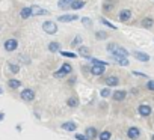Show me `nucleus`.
Listing matches in <instances>:
<instances>
[{
  "label": "nucleus",
  "mask_w": 154,
  "mask_h": 140,
  "mask_svg": "<svg viewBox=\"0 0 154 140\" xmlns=\"http://www.w3.org/2000/svg\"><path fill=\"white\" fill-rule=\"evenodd\" d=\"M72 73V66L68 63V62H65L59 69H57V71H54V79H63V77H66L68 74H71Z\"/></svg>",
  "instance_id": "nucleus-1"
},
{
  "label": "nucleus",
  "mask_w": 154,
  "mask_h": 140,
  "mask_svg": "<svg viewBox=\"0 0 154 140\" xmlns=\"http://www.w3.org/2000/svg\"><path fill=\"white\" fill-rule=\"evenodd\" d=\"M106 48H107V51H109L112 56H116V54H119V56H128V51H127L125 48L119 47V45L115 44V42H110Z\"/></svg>",
  "instance_id": "nucleus-2"
},
{
  "label": "nucleus",
  "mask_w": 154,
  "mask_h": 140,
  "mask_svg": "<svg viewBox=\"0 0 154 140\" xmlns=\"http://www.w3.org/2000/svg\"><path fill=\"white\" fill-rule=\"evenodd\" d=\"M42 30L48 35H54L57 32V24L54 21H44L42 23Z\"/></svg>",
  "instance_id": "nucleus-3"
},
{
  "label": "nucleus",
  "mask_w": 154,
  "mask_h": 140,
  "mask_svg": "<svg viewBox=\"0 0 154 140\" xmlns=\"http://www.w3.org/2000/svg\"><path fill=\"white\" fill-rule=\"evenodd\" d=\"M3 48H5L6 51H15V50L18 48V41L14 39V38H9V39H6V41L3 42Z\"/></svg>",
  "instance_id": "nucleus-4"
},
{
  "label": "nucleus",
  "mask_w": 154,
  "mask_h": 140,
  "mask_svg": "<svg viewBox=\"0 0 154 140\" xmlns=\"http://www.w3.org/2000/svg\"><path fill=\"white\" fill-rule=\"evenodd\" d=\"M137 113H139L142 118H148V116L152 113V109H151L149 104H140V106L137 107Z\"/></svg>",
  "instance_id": "nucleus-5"
},
{
  "label": "nucleus",
  "mask_w": 154,
  "mask_h": 140,
  "mask_svg": "<svg viewBox=\"0 0 154 140\" xmlns=\"http://www.w3.org/2000/svg\"><path fill=\"white\" fill-rule=\"evenodd\" d=\"M127 137H128L130 140H137V139L140 137V130H139L137 127H130V128L127 130Z\"/></svg>",
  "instance_id": "nucleus-6"
},
{
  "label": "nucleus",
  "mask_w": 154,
  "mask_h": 140,
  "mask_svg": "<svg viewBox=\"0 0 154 140\" xmlns=\"http://www.w3.org/2000/svg\"><path fill=\"white\" fill-rule=\"evenodd\" d=\"M20 97H21V100H24V101H33V100H35V92H33L32 89H24Z\"/></svg>",
  "instance_id": "nucleus-7"
},
{
  "label": "nucleus",
  "mask_w": 154,
  "mask_h": 140,
  "mask_svg": "<svg viewBox=\"0 0 154 140\" xmlns=\"http://www.w3.org/2000/svg\"><path fill=\"white\" fill-rule=\"evenodd\" d=\"M60 128H62V130H65V131L72 133V131H75V130H77V124H75V122H72V121H68V122H63V124L60 125Z\"/></svg>",
  "instance_id": "nucleus-8"
},
{
  "label": "nucleus",
  "mask_w": 154,
  "mask_h": 140,
  "mask_svg": "<svg viewBox=\"0 0 154 140\" xmlns=\"http://www.w3.org/2000/svg\"><path fill=\"white\" fill-rule=\"evenodd\" d=\"M85 134L88 136V139H89V140H95V139H97V136H100V134H98V131H97V128H94V127H88V128L85 130Z\"/></svg>",
  "instance_id": "nucleus-9"
},
{
  "label": "nucleus",
  "mask_w": 154,
  "mask_h": 140,
  "mask_svg": "<svg viewBox=\"0 0 154 140\" xmlns=\"http://www.w3.org/2000/svg\"><path fill=\"white\" fill-rule=\"evenodd\" d=\"M103 73H104V65H92V68H91L92 76L100 77V76H103Z\"/></svg>",
  "instance_id": "nucleus-10"
},
{
  "label": "nucleus",
  "mask_w": 154,
  "mask_h": 140,
  "mask_svg": "<svg viewBox=\"0 0 154 140\" xmlns=\"http://www.w3.org/2000/svg\"><path fill=\"white\" fill-rule=\"evenodd\" d=\"M133 57L136 60H140V62H148L149 60V56L146 53H142V51H133Z\"/></svg>",
  "instance_id": "nucleus-11"
},
{
  "label": "nucleus",
  "mask_w": 154,
  "mask_h": 140,
  "mask_svg": "<svg viewBox=\"0 0 154 140\" xmlns=\"http://www.w3.org/2000/svg\"><path fill=\"white\" fill-rule=\"evenodd\" d=\"M125 97H127V91H116V92L112 94L113 101H124Z\"/></svg>",
  "instance_id": "nucleus-12"
},
{
  "label": "nucleus",
  "mask_w": 154,
  "mask_h": 140,
  "mask_svg": "<svg viewBox=\"0 0 154 140\" xmlns=\"http://www.w3.org/2000/svg\"><path fill=\"white\" fill-rule=\"evenodd\" d=\"M77 18H79V17H77L75 14H72V15H59L57 17V21H60V23H69V21H75Z\"/></svg>",
  "instance_id": "nucleus-13"
},
{
  "label": "nucleus",
  "mask_w": 154,
  "mask_h": 140,
  "mask_svg": "<svg viewBox=\"0 0 154 140\" xmlns=\"http://www.w3.org/2000/svg\"><path fill=\"white\" fill-rule=\"evenodd\" d=\"M32 14L36 15V17H39V15H48L50 12H48L47 9L41 8V6H32Z\"/></svg>",
  "instance_id": "nucleus-14"
},
{
  "label": "nucleus",
  "mask_w": 154,
  "mask_h": 140,
  "mask_svg": "<svg viewBox=\"0 0 154 140\" xmlns=\"http://www.w3.org/2000/svg\"><path fill=\"white\" fill-rule=\"evenodd\" d=\"M118 18H119V21H128V20L131 18V11H130V9H122V11L119 12Z\"/></svg>",
  "instance_id": "nucleus-15"
},
{
  "label": "nucleus",
  "mask_w": 154,
  "mask_h": 140,
  "mask_svg": "<svg viewBox=\"0 0 154 140\" xmlns=\"http://www.w3.org/2000/svg\"><path fill=\"white\" fill-rule=\"evenodd\" d=\"M113 60L118 63V65H121V66H128V60H127V56H119V54H116V56H113Z\"/></svg>",
  "instance_id": "nucleus-16"
},
{
  "label": "nucleus",
  "mask_w": 154,
  "mask_h": 140,
  "mask_svg": "<svg viewBox=\"0 0 154 140\" xmlns=\"http://www.w3.org/2000/svg\"><path fill=\"white\" fill-rule=\"evenodd\" d=\"M106 85H107L109 88H115V86H118V85H119V79H118V77H115V76H110V77H107V79H106Z\"/></svg>",
  "instance_id": "nucleus-17"
},
{
  "label": "nucleus",
  "mask_w": 154,
  "mask_h": 140,
  "mask_svg": "<svg viewBox=\"0 0 154 140\" xmlns=\"http://www.w3.org/2000/svg\"><path fill=\"white\" fill-rule=\"evenodd\" d=\"M74 2V0H59L57 2V6L60 9H71V3Z\"/></svg>",
  "instance_id": "nucleus-18"
},
{
  "label": "nucleus",
  "mask_w": 154,
  "mask_h": 140,
  "mask_svg": "<svg viewBox=\"0 0 154 140\" xmlns=\"http://www.w3.org/2000/svg\"><path fill=\"white\" fill-rule=\"evenodd\" d=\"M33 14H32V6L30 8H23L21 9V12H20V17L23 18V20H27L29 17H32Z\"/></svg>",
  "instance_id": "nucleus-19"
},
{
  "label": "nucleus",
  "mask_w": 154,
  "mask_h": 140,
  "mask_svg": "<svg viewBox=\"0 0 154 140\" xmlns=\"http://www.w3.org/2000/svg\"><path fill=\"white\" fill-rule=\"evenodd\" d=\"M85 6V0H74V2L71 3V9L77 11V9H82Z\"/></svg>",
  "instance_id": "nucleus-20"
},
{
  "label": "nucleus",
  "mask_w": 154,
  "mask_h": 140,
  "mask_svg": "<svg viewBox=\"0 0 154 140\" xmlns=\"http://www.w3.org/2000/svg\"><path fill=\"white\" fill-rule=\"evenodd\" d=\"M66 104H68V107H71V109H75L77 106H79V98H77V97H71V98H68Z\"/></svg>",
  "instance_id": "nucleus-21"
},
{
  "label": "nucleus",
  "mask_w": 154,
  "mask_h": 140,
  "mask_svg": "<svg viewBox=\"0 0 154 140\" xmlns=\"http://www.w3.org/2000/svg\"><path fill=\"white\" fill-rule=\"evenodd\" d=\"M142 26H143L145 29H151V27L154 26V20H152V18H149V17H146V18H143V20H142Z\"/></svg>",
  "instance_id": "nucleus-22"
},
{
  "label": "nucleus",
  "mask_w": 154,
  "mask_h": 140,
  "mask_svg": "<svg viewBox=\"0 0 154 140\" xmlns=\"http://www.w3.org/2000/svg\"><path fill=\"white\" fill-rule=\"evenodd\" d=\"M48 51H51V53L60 51V44H59V42H50V44H48Z\"/></svg>",
  "instance_id": "nucleus-23"
},
{
  "label": "nucleus",
  "mask_w": 154,
  "mask_h": 140,
  "mask_svg": "<svg viewBox=\"0 0 154 140\" xmlns=\"http://www.w3.org/2000/svg\"><path fill=\"white\" fill-rule=\"evenodd\" d=\"M8 86L11 89H18L21 86V82L20 80H15V79H11V80H8Z\"/></svg>",
  "instance_id": "nucleus-24"
},
{
  "label": "nucleus",
  "mask_w": 154,
  "mask_h": 140,
  "mask_svg": "<svg viewBox=\"0 0 154 140\" xmlns=\"http://www.w3.org/2000/svg\"><path fill=\"white\" fill-rule=\"evenodd\" d=\"M110 137H112V133H110V131H107V130L101 131V133H100V136H98V139H100V140H110Z\"/></svg>",
  "instance_id": "nucleus-25"
},
{
  "label": "nucleus",
  "mask_w": 154,
  "mask_h": 140,
  "mask_svg": "<svg viewBox=\"0 0 154 140\" xmlns=\"http://www.w3.org/2000/svg\"><path fill=\"white\" fill-rule=\"evenodd\" d=\"M60 56L68 57V59H75V57H77V53H72V51H60Z\"/></svg>",
  "instance_id": "nucleus-26"
},
{
  "label": "nucleus",
  "mask_w": 154,
  "mask_h": 140,
  "mask_svg": "<svg viewBox=\"0 0 154 140\" xmlns=\"http://www.w3.org/2000/svg\"><path fill=\"white\" fill-rule=\"evenodd\" d=\"M100 21H101V23H103L104 26H107V27H110V29H113V30H116V29H118V27H116L115 24H112V23H110L109 20H106V18H103V17L100 18Z\"/></svg>",
  "instance_id": "nucleus-27"
},
{
  "label": "nucleus",
  "mask_w": 154,
  "mask_h": 140,
  "mask_svg": "<svg viewBox=\"0 0 154 140\" xmlns=\"http://www.w3.org/2000/svg\"><path fill=\"white\" fill-rule=\"evenodd\" d=\"M95 38H97L98 41H103V39L107 38V33L103 32V30H98V32H95Z\"/></svg>",
  "instance_id": "nucleus-28"
},
{
  "label": "nucleus",
  "mask_w": 154,
  "mask_h": 140,
  "mask_svg": "<svg viewBox=\"0 0 154 140\" xmlns=\"http://www.w3.org/2000/svg\"><path fill=\"white\" fill-rule=\"evenodd\" d=\"M79 54H82V56H86V59L89 60L91 57H89V50L86 48V47H79Z\"/></svg>",
  "instance_id": "nucleus-29"
},
{
  "label": "nucleus",
  "mask_w": 154,
  "mask_h": 140,
  "mask_svg": "<svg viewBox=\"0 0 154 140\" xmlns=\"http://www.w3.org/2000/svg\"><path fill=\"white\" fill-rule=\"evenodd\" d=\"M9 71H11L12 74H18V73H20V66L15 65V63H9Z\"/></svg>",
  "instance_id": "nucleus-30"
},
{
  "label": "nucleus",
  "mask_w": 154,
  "mask_h": 140,
  "mask_svg": "<svg viewBox=\"0 0 154 140\" xmlns=\"http://www.w3.org/2000/svg\"><path fill=\"white\" fill-rule=\"evenodd\" d=\"M89 60H91L92 65H104V66L109 65V62H104V60H100V59H92V57H91Z\"/></svg>",
  "instance_id": "nucleus-31"
},
{
  "label": "nucleus",
  "mask_w": 154,
  "mask_h": 140,
  "mask_svg": "<svg viewBox=\"0 0 154 140\" xmlns=\"http://www.w3.org/2000/svg\"><path fill=\"white\" fill-rule=\"evenodd\" d=\"M100 95L103 97V98H109L112 94H110V88L107 86V88H104V89H101V92H100Z\"/></svg>",
  "instance_id": "nucleus-32"
},
{
  "label": "nucleus",
  "mask_w": 154,
  "mask_h": 140,
  "mask_svg": "<svg viewBox=\"0 0 154 140\" xmlns=\"http://www.w3.org/2000/svg\"><path fill=\"white\" fill-rule=\"evenodd\" d=\"M82 42V36H75L74 39H72V42H71V47H75V45H79Z\"/></svg>",
  "instance_id": "nucleus-33"
},
{
  "label": "nucleus",
  "mask_w": 154,
  "mask_h": 140,
  "mask_svg": "<svg viewBox=\"0 0 154 140\" xmlns=\"http://www.w3.org/2000/svg\"><path fill=\"white\" fill-rule=\"evenodd\" d=\"M82 23H83L86 27H91V26H92V21H91V18H86V17H83V18H82Z\"/></svg>",
  "instance_id": "nucleus-34"
},
{
  "label": "nucleus",
  "mask_w": 154,
  "mask_h": 140,
  "mask_svg": "<svg viewBox=\"0 0 154 140\" xmlns=\"http://www.w3.org/2000/svg\"><path fill=\"white\" fill-rule=\"evenodd\" d=\"M146 89L151 91V92H154V80H148V83H146Z\"/></svg>",
  "instance_id": "nucleus-35"
},
{
  "label": "nucleus",
  "mask_w": 154,
  "mask_h": 140,
  "mask_svg": "<svg viewBox=\"0 0 154 140\" xmlns=\"http://www.w3.org/2000/svg\"><path fill=\"white\" fill-rule=\"evenodd\" d=\"M75 139H77V140H89L86 134H85V136H83V134H75Z\"/></svg>",
  "instance_id": "nucleus-36"
},
{
  "label": "nucleus",
  "mask_w": 154,
  "mask_h": 140,
  "mask_svg": "<svg viewBox=\"0 0 154 140\" xmlns=\"http://www.w3.org/2000/svg\"><path fill=\"white\" fill-rule=\"evenodd\" d=\"M131 74H133V76H136V77H143V79H146V74H143V73H137V71H133Z\"/></svg>",
  "instance_id": "nucleus-37"
},
{
  "label": "nucleus",
  "mask_w": 154,
  "mask_h": 140,
  "mask_svg": "<svg viewBox=\"0 0 154 140\" xmlns=\"http://www.w3.org/2000/svg\"><path fill=\"white\" fill-rule=\"evenodd\" d=\"M112 6H113L112 3H106V5H104V11H106V12H107V11H110V9H112Z\"/></svg>",
  "instance_id": "nucleus-38"
},
{
  "label": "nucleus",
  "mask_w": 154,
  "mask_h": 140,
  "mask_svg": "<svg viewBox=\"0 0 154 140\" xmlns=\"http://www.w3.org/2000/svg\"><path fill=\"white\" fill-rule=\"evenodd\" d=\"M72 83H75V77H72V79H69V82H68V85H72Z\"/></svg>",
  "instance_id": "nucleus-39"
},
{
  "label": "nucleus",
  "mask_w": 154,
  "mask_h": 140,
  "mask_svg": "<svg viewBox=\"0 0 154 140\" xmlns=\"http://www.w3.org/2000/svg\"><path fill=\"white\" fill-rule=\"evenodd\" d=\"M151 140H154V134H152V136H151Z\"/></svg>",
  "instance_id": "nucleus-40"
}]
</instances>
